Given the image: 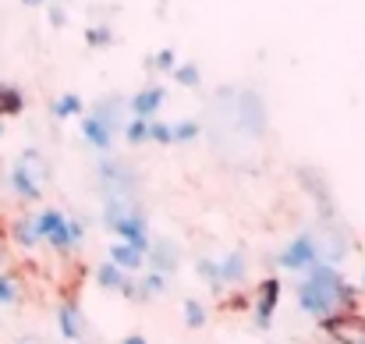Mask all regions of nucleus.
I'll return each instance as SVG.
<instances>
[{"mask_svg":"<svg viewBox=\"0 0 365 344\" xmlns=\"http://www.w3.org/2000/svg\"><path fill=\"white\" fill-rule=\"evenodd\" d=\"M124 135H128L131 146L145 142V138H149V121H145V117H131V121L124 124Z\"/></svg>","mask_w":365,"mask_h":344,"instance_id":"bb28decb","label":"nucleus"},{"mask_svg":"<svg viewBox=\"0 0 365 344\" xmlns=\"http://www.w3.org/2000/svg\"><path fill=\"white\" fill-rule=\"evenodd\" d=\"M25 111V93L18 86H0V117H18Z\"/></svg>","mask_w":365,"mask_h":344,"instance_id":"6ab92c4d","label":"nucleus"},{"mask_svg":"<svg viewBox=\"0 0 365 344\" xmlns=\"http://www.w3.org/2000/svg\"><path fill=\"white\" fill-rule=\"evenodd\" d=\"M284 270H294V273H309L316 266V241H312V231H302L287 241V248L280 252L277 259Z\"/></svg>","mask_w":365,"mask_h":344,"instance_id":"39448f33","label":"nucleus"},{"mask_svg":"<svg viewBox=\"0 0 365 344\" xmlns=\"http://www.w3.org/2000/svg\"><path fill=\"white\" fill-rule=\"evenodd\" d=\"M7 181H11V192H14L18 199H25V203H36V199L43 196V188H39V185H36L32 178H25V174H21L18 167L11 171V178H7Z\"/></svg>","mask_w":365,"mask_h":344,"instance_id":"a211bd4d","label":"nucleus"},{"mask_svg":"<svg viewBox=\"0 0 365 344\" xmlns=\"http://www.w3.org/2000/svg\"><path fill=\"white\" fill-rule=\"evenodd\" d=\"M145 256H149V266H153V273H160V277L174 273V270H178V263H181V248H178L170 238H160V241H153Z\"/></svg>","mask_w":365,"mask_h":344,"instance_id":"9b49d317","label":"nucleus"},{"mask_svg":"<svg viewBox=\"0 0 365 344\" xmlns=\"http://www.w3.org/2000/svg\"><path fill=\"white\" fill-rule=\"evenodd\" d=\"M319 327L341 344H365V320L359 316V313H351V309H344V313H334V316L319 320Z\"/></svg>","mask_w":365,"mask_h":344,"instance_id":"423d86ee","label":"nucleus"},{"mask_svg":"<svg viewBox=\"0 0 365 344\" xmlns=\"http://www.w3.org/2000/svg\"><path fill=\"white\" fill-rule=\"evenodd\" d=\"M18 298H21L18 280L11 273H0V305H18Z\"/></svg>","mask_w":365,"mask_h":344,"instance_id":"a878e982","label":"nucleus"},{"mask_svg":"<svg viewBox=\"0 0 365 344\" xmlns=\"http://www.w3.org/2000/svg\"><path fill=\"white\" fill-rule=\"evenodd\" d=\"M18 344H43L39 338H18Z\"/></svg>","mask_w":365,"mask_h":344,"instance_id":"e433bc0d","label":"nucleus"},{"mask_svg":"<svg viewBox=\"0 0 365 344\" xmlns=\"http://www.w3.org/2000/svg\"><path fill=\"white\" fill-rule=\"evenodd\" d=\"M25 178H32L39 188L50 181V163H46V156L39 153V149H21V156H18V163H14Z\"/></svg>","mask_w":365,"mask_h":344,"instance_id":"4468645a","label":"nucleus"},{"mask_svg":"<svg viewBox=\"0 0 365 344\" xmlns=\"http://www.w3.org/2000/svg\"><path fill=\"white\" fill-rule=\"evenodd\" d=\"M355 298H359L355 284H348V280L337 273V266L316 263V266L305 273V280L298 284V309L309 313V316H316V320H327V316H334V313L355 305Z\"/></svg>","mask_w":365,"mask_h":344,"instance_id":"f257e3e1","label":"nucleus"},{"mask_svg":"<svg viewBox=\"0 0 365 344\" xmlns=\"http://www.w3.org/2000/svg\"><path fill=\"white\" fill-rule=\"evenodd\" d=\"M110 263H114L118 270H124V273H128V270H138V266H145V256L118 241V245H110Z\"/></svg>","mask_w":365,"mask_h":344,"instance_id":"f3484780","label":"nucleus"},{"mask_svg":"<svg viewBox=\"0 0 365 344\" xmlns=\"http://www.w3.org/2000/svg\"><path fill=\"white\" fill-rule=\"evenodd\" d=\"M298 178H302V188L316 199V206H319V213L323 217H334V196H330V185H327V178L316 171V167H302L298 171Z\"/></svg>","mask_w":365,"mask_h":344,"instance_id":"1a4fd4ad","label":"nucleus"},{"mask_svg":"<svg viewBox=\"0 0 365 344\" xmlns=\"http://www.w3.org/2000/svg\"><path fill=\"white\" fill-rule=\"evenodd\" d=\"M206 305L199 302V298H185V323L192 327V330H202L206 327Z\"/></svg>","mask_w":365,"mask_h":344,"instance_id":"b1692460","label":"nucleus"},{"mask_svg":"<svg viewBox=\"0 0 365 344\" xmlns=\"http://www.w3.org/2000/svg\"><path fill=\"white\" fill-rule=\"evenodd\" d=\"M86 43H89V46H110V43H114V36H110V29H107V25H103V29H100V25H93V29H86Z\"/></svg>","mask_w":365,"mask_h":344,"instance_id":"c756f323","label":"nucleus"},{"mask_svg":"<svg viewBox=\"0 0 365 344\" xmlns=\"http://www.w3.org/2000/svg\"><path fill=\"white\" fill-rule=\"evenodd\" d=\"M227 103H231V121L238 124L242 135H252V138H262L266 135L269 111H266V100L255 89H242V93L227 96Z\"/></svg>","mask_w":365,"mask_h":344,"instance_id":"f03ea898","label":"nucleus"},{"mask_svg":"<svg viewBox=\"0 0 365 344\" xmlns=\"http://www.w3.org/2000/svg\"><path fill=\"white\" fill-rule=\"evenodd\" d=\"M217 273H220V284H242L245 273H248V259L245 252H227L224 259H217Z\"/></svg>","mask_w":365,"mask_h":344,"instance_id":"2eb2a0df","label":"nucleus"},{"mask_svg":"<svg viewBox=\"0 0 365 344\" xmlns=\"http://www.w3.org/2000/svg\"><path fill=\"white\" fill-rule=\"evenodd\" d=\"M312 241H316V263H323V266L344 263V256H348V234L341 228H327L323 234H312Z\"/></svg>","mask_w":365,"mask_h":344,"instance_id":"6e6552de","label":"nucleus"},{"mask_svg":"<svg viewBox=\"0 0 365 344\" xmlns=\"http://www.w3.org/2000/svg\"><path fill=\"white\" fill-rule=\"evenodd\" d=\"M78 128H82V138H86L96 153H110V149H114V135H118V131H114L107 121H100L96 114H82Z\"/></svg>","mask_w":365,"mask_h":344,"instance_id":"9d476101","label":"nucleus"},{"mask_svg":"<svg viewBox=\"0 0 365 344\" xmlns=\"http://www.w3.org/2000/svg\"><path fill=\"white\" fill-rule=\"evenodd\" d=\"M138 291H142V302H145V298H156V295H163V291H167V277L149 273V277L138 284Z\"/></svg>","mask_w":365,"mask_h":344,"instance_id":"cd10ccee","label":"nucleus"},{"mask_svg":"<svg viewBox=\"0 0 365 344\" xmlns=\"http://www.w3.org/2000/svg\"><path fill=\"white\" fill-rule=\"evenodd\" d=\"M110 234H121V245L128 248H135V252H149V245H153V238H149V228H145V217H142V210H138V203L131 206V210H124L121 217L110 224Z\"/></svg>","mask_w":365,"mask_h":344,"instance_id":"20e7f679","label":"nucleus"},{"mask_svg":"<svg viewBox=\"0 0 365 344\" xmlns=\"http://www.w3.org/2000/svg\"><path fill=\"white\" fill-rule=\"evenodd\" d=\"M100 188L107 199H131V192L138 188V174L121 160H103L100 163Z\"/></svg>","mask_w":365,"mask_h":344,"instance_id":"7ed1b4c3","label":"nucleus"},{"mask_svg":"<svg viewBox=\"0 0 365 344\" xmlns=\"http://www.w3.org/2000/svg\"><path fill=\"white\" fill-rule=\"evenodd\" d=\"M121 344H149V341H145V338H142V334H128V338H124Z\"/></svg>","mask_w":365,"mask_h":344,"instance_id":"f704fd0d","label":"nucleus"},{"mask_svg":"<svg viewBox=\"0 0 365 344\" xmlns=\"http://www.w3.org/2000/svg\"><path fill=\"white\" fill-rule=\"evenodd\" d=\"M163 100H167V89H163V86H145L142 93H135V96L128 100V111H131V117H145V121H153V117L160 114Z\"/></svg>","mask_w":365,"mask_h":344,"instance_id":"ddd939ff","label":"nucleus"},{"mask_svg":"<svg viewBox=\"0 0 365 344\" xmlns=\"http://www.w3.org/2000/svg\"><path fill=\"white\" fill-rule=\"evenodd\" d=\"M362 288H365V273H362Z\"/></svg>","mask_w":365,"mask_h":344,"instance_id":"4c0bfd02","label":"nucleus"},{"mask_svg":"<svg viewBox=\"0 0 365 344\" xmlns=\"http://www.w3.org/2000/svg\"><path fill=\"white\" fill-rule=\"evenodd\" d=\"M277 302H280V280L269 277V280L259 284V302H255V327H259V330H269Z\"/></svg>","mask_w":365,"mask_h":344,"instance_id":"f8f14e48","label":"nucleus"},{"mask_svg":"<svg viewBox=\"0 0 365 344\" xmlns=\"http://www.w3.org/2000/svg\"><path fill=\"white\" fill-rule=\"evenodd\" d=\"M46 14H50V25H53V29H61V25L68 21V14H64V7H61V4H50V7H46Z\"/></svg>","mask_w":365,"mask_h":344,"instance_id":"72a5a7b5","label":"nucleus"},{"mask_svg":"<svg viewBox=\"0 0 365 344\" xmlns=\"http://www.w3.org/2000/svg\"><path fill=\"white\" fill-rule=\"evenodd\" d=\"M96 280H100V288H103V291H121L124 284H128V273H124V270H118V266L107 259V263H100Z\"/></svg>","mask_w":365,"mask_h":344,"instance_id":"412c9836","label":"nucleus"},{"mask_svg":"<svg viewBox=\"0 0 365 344\" xmlns=\"http://www.w3.org/2000/svg\"><path fill=\"white\" fill-rule=\"evenodd\" d=\"M149 138L160 146H174L170 142V121H149Z\"/></svg>","mask_w":365,"mask_h":344,"instance_id":"7c9ffc66","label":"nucleus"},{"mask_svg":"<svg viewBox=\"0 0 365 344\" xmlns=\"http://www.w3.org/2000/svg\"><path fill=\"white\" fill-rule=\"evenodd\" d=\"M199 131H202L199 121H174V124H170V142H174V146H178V142H192V138H199Z\"/></svg>","mask_w":365,"mask_h":344,"instance_id":"5701e85b","label":"nucleus"},{"mask_svg":"<svg viewBox=\"0 0 365 344\" xmlns=\"http://www.w3.org/2000/svg\"><path fill=\"white\" fill-rule=\"evenodd\" d=\"M57 327H61V338L64 341H82V334H86V327H82V313L68 302V305H61L57 309Z\"/></svg>","mask_w":365,"mask_h":344,"instance_id":"dca6fc26","label":"nucleus"},{"mask_svg":"<svg viewBox=\"0 0 365 344\" xmlns=\"http://www.w3.org/2000/svg\"><path fill=\"white\" fill-rule=\"evenodd\" d=\"M195 273H199L213 291H220V288H224V284H220V273H217V259H206V256H202V259L195 263Z\"/></svg>","mask_w":365,"mask_h":344,"instance_id":"393cba45","label":"nucleus"},{"mask_svg":"<svg viewBox=\"0 0 365 344\" xmlns=\"http://www.w3.org/2000/svg\"><path fill=\"white\" fill-rule=\"evenodd\" d=\"M21 4H25V7H43L46 0H21Z\"/></svg>","mask_w":365,"mask_h":344,"instance_id":"c9c22d12","label":"nucleus"},{"mask_svg":"<svg viewBox=\"0 0 365 344\" xmlns=\"http://www.w3.org/2000/svg\"><path fill=\"white\" fill-rule=\"evenodd\" d=\"M68 241H71V245H82V241H86V224H82L78 217L68 221Z\"/></svg>","mask_w":365,"mask_h":344,"instance_id":"473e14b6","label":"nucleus"},{"mask_svg":"<svg viewBox=\"0 0 365 344\" xmlns=\"http://www.w3.org/2000/svg\"><path fill=\"white\" fill-rule=\"evenodd\" d=\"M50 111H53L57 121H68V117L82 114V111H86V103H82V96H78V93H61V96L53 100V107H50Z\"/></svg>","mask_w":365,"mask_h":344,"instance_id":"aec40b11","label":"nucleus"},{"mask_svg":"<svg viewBox=\"0 0 365 344\" xmlns=\"http://www.w3.org/2000/svg\"><path fill=\"white\" fill-rule=\"evenodd\" d=\"M149 68H160V71H174L178 68V57H174V50H160L153 61H149Z\"/></svg>","mask_w":365,"mask_h":344,"instance_id":"2f4dec72","label":"nucleus"},{"mask_svg":"<svg viewBox=\"0 0 365 344\" xmlns=\"http://www.w3.org/2000/svg\"><path fill=\"white\" fill-rule=\"evenodd\" d=\"M36 231H39V241H46L50 248L57 252H71V241H68V217L61 210H43L32 217Z\"/></svg>","mask_w":365,"mask_h":344,"instance_id":"0eeeda50","label":"nucleus"},{"mask_svg":"<svg viewBox=\"0 0 365 344\" xmlns=\"http://www.w3.org/2000/svg\"><path fill=\"white\" fill-rule=\"evenodd\" d=\"M11 238H14V245H21V248H36V245H39V231H36V221H32V217H21V221H14Z\"/></svg>","mask_w":365,"mask_h":344,"instance_id":"4be33fe9","label":"nucleus"},{"mask_svg":"<svg viewBox=\"0 0 365 344\" xmlns=\"http://www.w3.org/2000/svg\"><path fill=\"white\" fill-rule=\"evenodd\" d=\"M174 79L181 82V86H199L202 82V71H199V64H181V68H174Z\"/></svg>","mask_w":365,"mask_h":344,"instance_id":"c85d7f7f","label":"nucleus"}]
</instances>
